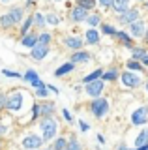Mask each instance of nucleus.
I'll return each mask as SVG.
<instances>
[{
    "mask_svg": "<svg viewBox=\"0 0 148 150\" xmlns=\"http://www.w3.org/2000/svg\"><path fill=\"white\" fill-rule=\"evenodd\" d=\"M103 90H105L103 79H96V81H92V83H86V94L92 96V98H99Z\"/></svg>",
    "mask_w": 148,
    "mask_h": 150,
    "instance_id": "obj_5",
    "label": "nucleus"
},
{
    "mask_svg": "<svg viewBox=\"0 0 148 150\" xmlns=\"http://www.w3.org/2000/svg\"><path fill=\"white\" fill-rule=\"evenodd\" d=\"M66 150H81V143L77 139H71L68 143V146H66Z\"/></svg>",
    "mask_w": 148,
    "mask_h": 150,
    "instance_id": "obj_35",
    "label": "nucleus"
},
{
    "mask_svg": "<svg viewBox=\"0 0 148 150\" xmlns=\"http://www.w3.org/2000/svg\"><path fill=\"white\" fill-rule=\"evenodd\" d=\"M137 150H148V143L142 144V146H137Z\"/></svg>",
    "mask_w": 148,
    "mask_h": 150,
    "instance_id": "obj_46",
    "label": "nucleus"
},
{
    "mask_svg": "<svg viewBox=\"0 0 148 150\" xmlns=\"http://www.w3.org/2000/svg\"><path fill=\"white\" fill-rule=\"evenodd\" d=\"M34 25V15H28L23 21V26H21V36H25V34H28L30 32V26Z\"/></svg>",
    "mask_w": 148,
    "mask_h": 150,
    "instance_id": "obj_22",
    "label": "nucleus"
},
{
    "mask_svg": "<svg viewBox=\"0 0 148 150\" xmlns=\"http://www.w3.org/2000/svg\"><path fill=\"white\" fill-rule=\"evenodd\" d=\"M43 143H45L43 137H39V135H36V133L25 135L23 141H21V144H23V148H25V150H38Z\"/></svg>",
    "mask_w": 148,
    "mask_h": 150,
    "instance_id": "obj_3",
    "label": "nucleus"
},
{
    "mask_svg": "<svg viewBox=\"0 0 148 150\" xmlns=\"http://www.w3.org/2000/svg\"><path fill=\"white\" fill-rule=\"evenodd\" d=\"M90 111H92V115L96 116V118H101V116H105L107 115V111H109V101L105 100V98H96L94 101L90 103Z\"/></svg>",
    "mask_w": 148,
    "mask_h": 150,
    "instance_id": "obj_2",
    "label": "nucleus"
},
{
    "mask_svg": "<svg viewBox=\"0 0 148 150\" xmlns=\"http://www.w3.org/2000/svg\"><path fill=\"white\" fill-rule=\"evenodd\" d=\"M92 56L86 53V51H75V53L71 54V62L73 64H82V62H88Z\"/></svg>",
    "mask_w": 148,
    "mask_h": 150,
    "instance_id": "obj_16",
    "label": "nucleus"
},
{
    "mask_svg": "<svg viewBox=\"0 0 148 150\" xmlns=\"http://www.w3.org/2000/svg\"><path fill=\"white\" fill-rule=\"evenodd\" d=\"M39 116V103H34V107H32V120H36Z\"/></svg>",
    "mask_w": 148,
    "mask_h": 150,
    "instance_id": "obj_39",
    "label": "nucleus"
},
{
    "mask_svg": "<svg viewBox=\"0 0 148 150\" xmlns=\"http://www.w3.org/2000/svg\"><path fill=\"white\" fill-rule=\"evenodd\" d=\"M148 143V128L146 129H142L141 133L137 135V139H135V146H142V144H146Z\"/></svg>",
    "mask_w": 148,
    "mask_h": 150,
    "instance_id": "obj_24",
    "label": "nucleus"
},
{
    "mask_svg": "<svg viewBox=\"0 0 148 150\" xmlns=\"http://www.w3.org/2000/svg\"><path fill=\"white\" fill-rule=\"evenodd\" d=\"M118 38L120 41H122V45H126L129 47V49H133V41H131V34H126V32H122V30H116V34H114Z\"/></svg>",
    "mask_w": 148,
    "mask_h": 150,
    "instance_id": "obj_19",
    "label": "nucleus"
},
{
    "mask_svg": "<svg viewBox=\"0 0 148 150\" xmlns=\"http://www.w3.org/2000/svg\"><path fill=\"white\" fill-rule=\"evenodd\" d=\"M54 109H56V107H54V103H53V101L41 103V105H39V115L43 116V118H45V116H53Z\"/></svg>",
    "mask_w": 148,
    "mask_h": 150,
    "instance_id": "obj_17",
    "label": "nucleus"
},
{
    "mask_svg": "<svg viewBox=\"0 0 148 150\" xmlns=\"http://www.w3.org/2000/svg\"><path fill=\"white\" fill-rule=\"evenodd\" d=\"M8 13L11 15V19H13V23H15V25H19L23 19H25V8H21V6H13Z\"/></svg>",
    "mask_w": 148,
    "mask_h": 150,
    "instance_id": "obj_15",
    "label": "nucleus"
},
{
    "mask_svg": "<svg viewBox=\"0 0 148 150\" xmlns=\"http://www.w3.org/2000/svg\"><path fill=\"white\" fill-rule=\"evenodd\" d=\"M144 41H146V45H148V30H146V34H144Z\"/></svg>",
    "mask_w": 148,
    "mask_h": 150,
    "instance_id": "obj_48",
    "label": "nucleus"
},
{
    "mask_svg": "<svg viewBox=\"0 0 148 150\" xmlns=\"http://www.w3.org/2000/svg\"><path fill=\"white\" fill-rule=\"evenodd\" d=\"M64 47H68V49H73V51H81L82 49V40L81 38H64Z\"/></svg>",
    "mask_w": 148,
    "mask_h": 150,
    "instance_id": "obj_14",
    "label": "nucleus"
},
{
    "mask_svg": "<svg viewBox=\"0 0 148 150\" xmlns=\"http://www.w3.org/2000/svg\"><path fill=\"white\" fill-rule=\"evenodd\" d=\"M23 79H25L26 83H30L34 88H38L39 84H41V81H39V75H38V71H36V69H26V73L23 75Z\"/></svg>",
    "mask_w": 148,
    "mask_h": 150,
    "instance_id": "obj_12",
    "label": "nucleus"
},
{
    "mask_svg": "<svg viewBox=\"0 0 148 150\" xmlns=\"http://www.w3.org/2000/svg\"><path fill=\"white\" fill-rule=\"evenodd\" d=\"M99 41V34L96 28H90V30H86V43L88 45H96Z\"/></svg>",
    "mask_w": 148,
    "mask_h": 150,
    "instance_id": "obj_20",
    "label": "nucleus"
},
{
    "mask_svg": "<svg viewBox=\"0 0 148 150\" xmlns=\"http://www.w3.org/2000/svg\"><path fill=\"white\" fill-rule=\"evenodd\" d=\"M21 45L26 47V49H32L34 45H38V34L36 32H28L21 38Z\"/></svg>",
    "mask_w": 148,
    "mask_h": 150,
    "instance_id": "obj_13",
    "label": "nucleus"
},
{
    "mask_svg": "<svg viewBox=\"0 0 148 150\" xmlns=\"http://www.w3.org/2000/svg\"><path fill=\"white\" fill-rule=\"evenodd\" d=\"M45 19H47V23H49V25H53V26H56L58 23H60V19L54 15V13H49V15H45Z\"/></svg>",
    "mask_w": 148,
    "mask_h": 150,
    "instance_id": "obj_36",
    "label": "nucleus"
},
{
    "mask_svg": "<svg viewBox=\"0 0 148 150\" xmlns=\"http://www.w3.org/2000/svg\"><path fill=\"white\" fill-rule=\"evenodd\" d=\"M120 23H124V25H131V23L139 21V9L137 8H131V9H126V11H122V15L118 17Z\"/></svg>",
    "mask_w": 148,
    "mask_h": 150,
    "instance_id": "obj_6",
    "label": "nucleus"
},
{
    "mask_svg": "<svg viewBox=\"0 0 148 150\" xmlns=\"http://www.w3.org/2000/svg\"><path fill=\"white\" fill-rule=\"evenodd\" d=\"M128 69H129V71H142V66L139 62H135V60H129V62H128Z\"/></svg>",
    "mask_w": 148,
    "mask_h": 150,
    "instance_id": "obj_34",
    "label": "nucleus"
},
{
    "mask_svg": "<svg viewBox=\"0 0 148 150\" xmlns=\"http://www.w3.org/2000/svg\"><path fill=\"white\" fill-rule=\"evenodd\" d=\"M0 2H2V4H8V2H11V0H0Z\"/></svg>",
    "mask_w": 148,
    "mask_h": 150,
    "instance_id": "obj_49",
    "label": "nucleus"
},
{
    "mask_svg": "<svg viewBox=\"0 0 148 150\" xmlns=\"http://www.w3.org/2000/svg\"><path fill=\"white\" fill-rule=\"evenodd\" d=\"M118 75L120 73L116 71V69H109V71H103V77H101V79H103V81H114Z\"/></svg>",
    "mask_w": 148,
    "mask_h": 150,
    "instance_id": "obj_29",
    "label": "nucleus"
},
{
    "mask_svg": "<svg viewBox=\"0 0 148 150\" xmlns=\"http://www.w3.org/2000/svg\"><path fill=\"white\" fill-rule=\"evenodd\" d=\"M73 68H75V64L73 62H66V64H62L60 68L54 71V77H64V75H68V73H71L73 71Z\"/></svg>",
    "mask_w": 148,
    "mask_h": 150,
    "instance_id": "obj_18",
    "label": "nucleus"
},
{
    "mask_svg": "<svg viewBox=\"0 0 148 150\" xmlns=\"http://www.w3.org/2000/svg\"><path fill=\"white\" fill-rule=\"evenodd\" d=\"M131 54H133V60H141L142 56L146 54V49H139V47H133V49H131Z\"/></svg>",
    "mask_w": 148,
    "mask_h": 150,
    "instance_id": "obj_31",
    "label": "nucleus"
},
{
    "mask_svg": "<svg viewBox=\"0 0 148 150\" xmlns=\"http://www.w3.org/2000/svg\"><path fill=\"white\" fill-rule=\"evenodd\" d=\"M21 107H23V94H21L19 90L8 94L6 109H8V111H11V112H17V111H21Z\"/></svg>",
    "mask_w": 148,
    "mask_h": 150,
    "instance_id": "obj_4",
    "label": "nucleus"
},
{
    "mask_svg": "<svg viewBox=\"0 0 148 150\" xmlns=\"http://www.w3.org/2000/svg\"><path fill=\"white\" fill-rule=\"evenodd\" d=\"M38 43H41V45H49L51 43V34L49 32H41V34H38Z\"/></svg>",
    "mask_w": 148,
    "mask_h": 150,
    "instance_id": "obj_30",
    "label": "nucleus"
},
{
    "mask_svg": "<svg viewBox=\"0 0 148 150\" xmlns=\"http://www.w3.org/2000/svg\"><path fill=\"white\" fill-rule=\"evenodd\" d=\"M99 21H101V17H99V15H96V13H92V15L86 17V23H88L92 28H94L96 25H99Z\"/></svg>",
    "mask_w": 148,
    "mask_h": 150,
    "instance_id": "obj_32",
    "label": "nucleus"
},
{
    "mask_svg": "<svg viewBox=\"0 0 148 150\" xmlns=\"http://www.w3.org/2000/svg\"><path fill=\"white\" fill-rule=\"evenodd\" d=\"M66 146H68V141L64 137H58L53 144V150H66Z\"/></svg>",
    "mask_w": 148,
    "mask_h": 150,
    "instance_id": "obj_28",
    "label": "nucleus"
},
{
    "mask_svg": "<svg viewBox=\"0 0 148 150\" xmlns=\"http://www.w3.org/2000/svg\"><path fill=\"white\" fill-rule=\"evenodd\" d=\"M47 54H49V45H41V43L34 45V47H32V51H30V56L34 60H38V62H41Z\"/></svg>",
    "mask_w": 148,
    "mask_h": 150,
    "instance_id": "obj_8",
    "label": "nucleus"
},
{
    "mask_svg": "<svg viewBox=\"0 0 148 150\" xmlns=\"http://www.w3.org/2000/svg\"><path fill=\"white\" fill-rule=\"evenodd\" d=\"M2 75H6V77H11V79H21V77H23L21 73L11 71V69H2Z\"/></svg>",
    "mask_w": 148,
    "mask_h": 150,
    "instance_id": "obj_37",
    "label": "nucleus"
},
{
    "mask_svg": "<svg viewBox=\"0 0 148 150\" xmlns=\"http://www.w3.org/2000/svg\"><path fill=\"white\" fill-rule=\"evenodd\" d=\"M77 6L86 8V9H92V8L96 6V0H77Z\"/></svg>",
    "mask_w": 148,
    "mask_h": 150,
    "instance_id": "obj_33",
    "label": "nucleus"
},
{
    "mask_svg": "<svg viewBox=\"0 0 148 150\" xmlns=\"http://www.w3.org/2000/svg\"><path fill=\"white\" fill-rule=\"evenodd\" d=\"M141 62H142V66H148V53H146V54L141 58Z\"/></svg>",
    "mask_w": 148,
    "mask_h": 150,
    "instance_id": "obj_43",
    "label": "nucleus"
},
{
    "mask_svg": "<svg viewBox=\"0 0 148 150\" xmlns=\"http://www.w3.org/2000/svg\"><path fill=\"white\" fill-rule=\"evenodd\" d=\"M118 150H129V148L126 146V144H120V146H118Z\"/></svg>",
    "mask_w": 148,
    "mask_h": 150,
    "instance_id": "obj_47",
    "label": "nucleus"
},
{
    "mask_svg": "<svg viewBox=\"0 0 148 150\" xmlns=\"http://www.w3.org/2000/svg\"><path fill=\"white\" fill-rule=\"evenodd\" d=\"M129 8V0H113V9L116 13H122Z\"/></svg>",
    "mask_w": 148,
    "mask_h": 150,
    "instance_id": "obj_21",
    "label": "nucleus"
},
{
    "mask_svg": "<svg viewBox=\"0 0 148 150\" xmlns=\"http://www.w3.org/2000/svg\"><path fill=\"white\" fill-rule=\"evenodd\" d=\"M0 26H4V28L15 26V23H13V19H11L10 13H4V15H0Z\"/></svg>",
    "mask_w": 148,
    "mask_h": 150,
    "instance_id": "obj_23",
    "label": "nucleus"
},
{
    "mask_svg": "<svg viewBox=\"0 0 148 150\" xmlns=\"http://www.w3.org/2000/svg\"><path fill=\"white\" fill-rule=\"evenodd\" d=\"M122 83L126 84V86H131V88H137L139 84H141V77H139L137 73H131V71H126L122 73Z\"/></svg>",
    "mask_w": 148,
    "mask_h": 150,
    "instance_id": "obj_11",
    "label": "nucleus"
},
{
    "mask_svg": "<svg viewBox=\"0 0 148 150\" xmlns=\"http://www.w3.org/2000/svg\"><path fill=\"white\" fill-rule=\"evenodd\" d=\"M45 23H47V19H45L43 13H34V25L38 26V28H43Z\"/></svg>",
    "mask_w": 148,
    "mask_h": 150,
    "instance_id": "obj_26",
    "label": "nucleus"
},
{
    "mask_svg": "<svg viewBox=\"0 0 148 150\" xmlns=\"http://www.w3.org/2000/svg\"><path fill=\"white\" fill-rule=\"evenodd\" d=\"M142 2H146V0H142Z\"/></svg>",
    "mask_w": 148,
    "mask_h": 150,
    "instance_id": "obj_52",
    "label": "nucleus"
},
{
    "mask_svg": "<svg viewBox=\"0 0 148 150\" xmlns=\"http://www.w3.org/2000/svg\"><path fill=\"white\" fill-rule=\"evenodd\" d=\"M6 101H8V96L4 92H0V109H6Z\"/></svg>",
    "mask_w": 148,
    "mask_h": 150,
    "instance_id": "obj_40",
    "label": "nucleus"
},
{
    "mask_svg": "<svg viewBox=\"0 0 148 150\" xmlns=\"http://www.w3.org/2000/svg\"><path fill=\"white\" fill-rule=\"evenodd\" d=\"M6 131H8V128H6V126H4V124H0V135H4V133H6Z\"/></svg>",
    "mask_w": 148,
    "mask_h": 150,
    "instance_id": "obj_45",
    "label": "nucleus"
},
{
    "mask_svg": "<svg viewBox=\"0 0 148 150\" xmlns=\"http://www.w3.org/2000/svg\"><path fill=\"white\" fill-rule=\"evenodd\" d=\"M62 115H64V118H66V122H69V124L73 122V116L69 115V111H68V109H64V111H62Z\"/></svg>",
    "mask_w": 148,
    "mask_h": 150,
    "instance_id": "obj_41",
    "label": "nucleus"
},
{
    "mask_svg": "<svg viewBox=\"0 0 148 150\" xmlns=\"http://www.w3.org/2000/svg\"><path fill=\"white\" fill-rule=\"evenodd\" d=\"M98 2L101 4V6H105V8H107V6H113V0H98Z\"/></svg>",
    "mask_w": 148,
    "mask_h": 150,
    "instance_id": "obj_42",
    "label": "nucleus"
},
{
    "mask_svg": "<svg viewBox=\"0 0 148 150\" xmlns=\"http://www.w3.org/2000/svg\"><path fill=\"white\" fill-rule=\"evenodd\" d=\"M36 96L38 98H47L49 96V88H47V84L45 83H41L38 88H36Z\"/></svg>",
    "mask_w": 148,
    "mask_h": 150,
    "instance_id": "obj_27",
    "label": "nucleus"
},
{
    "mask_svg": "<svg viewBox=\"0 0 148 150\" xmlns=\"http://www.w3.org/2000/svg\"><path fill=\"white\" fill-rule=\"evenodd\" d=\"M39 128H41V137H43L45 143H47V141L54 139V135H56V131H58V122L54 120L53 116H45V118L39 122Z\"/></svg>",
    "mask_w": 148,
    "mask_h": 150,
    "instance_id": "obj_1",
    "label": "nucleus"
},
{
    "mask_svg": "<svg viewBox=\"0 0 148 150\" xmlns=\"http://www.w3.org/2000/svg\"><path fill=\"white\" fill-rule=\"evenodd\" d=\"M79 126H81V129H82V131H86V129H88V124H85V122H82V120L79 122Z\"/></svg>",
    "mask_w": 148,
    "mask_h": 150,
    "instance_id": "obj_44",
    "label": "nucleus"
},
{
    "mask_svg": "<svg viewBox=\"0 0 148 150\" xmlns=\"http://www.w3.org/2000/svg\"><path fill=\"white\" fill-rule=\"evenodd\" d=\"M131 122L135 126H142V124H146L148 122V109L146 107H139L137 111H133V115H131Z\"/></svg>",
    "mask_w": 148,
    "mask_h": 150,
    "instance_id": "obj_7",
    "label": "nucleus"
},
{
    "mask_svg": "<svg viewBox=\"0 0 148 150\" xmlns=\"http://www.w3.org/2000/svg\"><path fill=\"white\" fill-rule=\"evenodd\" d=\"M45 150H53V146H51V148H45Z\"/></svg>",
    "mask_w": 148,
    "mask_h": 150,
    "instance_id": "obj_50",
    "label": "nucleus"
},
{
    "mask_svg": "<svg viewBox=\"0 0 148 150\" xmlns=\"http://www.w3.org/2000/svg\"><path fill=\"white\" fill-rule=\"evenodd\" d=\"M146 90H148V83H146Z\"/></svg>",
    "mask_w": 148,
    "mask_h": 150,
    "instance_id": "obj_51",
    "label": "nucleus"
},
{
    "mask_svg": "<svg viewBox=\"0 0 148 150\" xmlns=\"http://www.w3.org/2000/svg\"><path fill=\"white\" fill-rule=\"evenodd\" d=\"M86 17H88V9L81 8V6H75L71 9V13H69V19L73 23H82V21H86Z\"/></svg>",
    "mask_w": 148,
    "mask_h": 150,
    "instance_id": "obj_9",
    "label": "nucleus"
},
{
    "mask_svg": "<svg viewBox=\"0 0 148 150\" xmlns=\"http://www.w3.org/2000/svg\"><path fill=\"white\" fill-rule=\"evenodd\" d=\"M129 34H131L133 38H144L146 34V25L142 21H135L129 25Z\"/></svg>",
    "mask_w": 148,
    "mask_h": 150,
    "instance_id": "obj_10",
    "label": "nucleus"
},
{
    "mask_svg": "<svg viewBox=\"0 0 148 150\" xmlns=\"http://www.w3.org/2000/svg\"><path fill=\"white\" fill-rule=\"evenodd\" d=\"M103 77V71H101V69H96V71H92L90 75H86L85 79H82V83H92V81H96V79H101Z\"/></svg>",
    "mask_w": 148,
    "mask_h": 150,
    "instance_id": "obj_25",
    "label": "nucleus"
},
{
    "mask_svg": "<svg viewBox=\"0 0 148 150\" xmlns=\"http://www.w3.org/2000/svg\"><path fill=\"white\" fill-rule=\"evenodd\" d=\"M101 30H103L105 34H109V36H114V34H116V28L111 26V25H101Z\"/></svg>",
    "mask_w": 148,
    "mask_h": 150,
    "instance_id": "obj_38",
    "label": "nucleus"
}]
</instances>
